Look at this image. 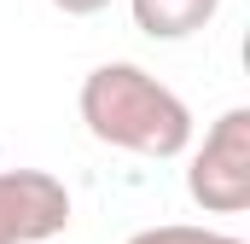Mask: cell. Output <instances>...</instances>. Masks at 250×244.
I'll return each instance as SVG.
<instances>
[{
    "label": "cell",
    "mask_w": 250,
    "mask_h": 244,
    "mask_svg": "<svg viewBox=\"0 0 250 244\" xmlns=\"http://www.w3.org/2000/svg\"><path fill=\"white\" fill-rule=\"evenodd\" d=\"M187 192L204 215H245L250 209V111L233 105L209 122L204 145L187 163Z\"/></svg>",
    "instance_id": "7a4b0ae2"
},
{
    "label": "cell",
    "mask_w": 250,
    "mask_h": 244,
    "mask_svg": "<svg viewBox=\"0 0 250 244\" xmlns=\"http://www.w3.org/2000/svg\"><path fill=\"white\" fill-rule=\"evenodd\" d=\"M128 244H245V239L215 233V227H181V221H169V227H146V233H134Z\"/></svg>",
    "instance_id": "5b68a950"
},
{
    "label": "cell",
    "mask_w": 250,
    "mask_h": 244,
    "mask_svg": "<svg viewBox=\"0 0 250 244\" xmlns=\"http://www.w3.org/2000/svg\"><path fill=\"white\" fill-rule=\"evenodd\" d=\"M70 227V192L47 169H0V244H47Z\"/></svg>",
    "instance_id": "3957f363"
},
{
    "label": "cell",
    "mask_w": 250,
    "mask_h": 244,
    "mask_svg": "<svg viewBox=\"0 0 250 244\" xmlns=\"http://www.w3.org/2000/svg\"><path fill=\"white\" fill-rule=\"evenodd\" d=\"M82 122L99 145H117L134 157L169 163L192 145V111L175 87H163L151 70L140 64H99L82 81Z\"/></svg>",
    "instance_id": "6da1fadb"
},
{
    "label": "cell",
    "mask_w": 250,
    "mask_h": 244,
    "mask_svg": "<svg viewBox=\"0 0 250 244\" xmlns=\"http://www.w3.org/2000/svg\"><path fill=\"white\" fill-rule=\"evenodd\" d=\"M128 12H134L140 35H151V41H187V35L215 23L221 0H128Z\"/></svg>",
    "instance_id": "277c9868"
},
{
    "label": "cell",
    "mask_w": 250,
    "mask_h": 244,
    "mask_svg": "<svg viewBox=\"0 0 250 244\" xmlns=\"http://www.w3.org/2000/svg\"><path fill=\"white\" fill-rule=\"evenodd\" d=\"M53 6H59L64 18H93V12H105L111 0H53Z\"/></svg>",
    "instance_id": "8992f818"
}]
</instances>
